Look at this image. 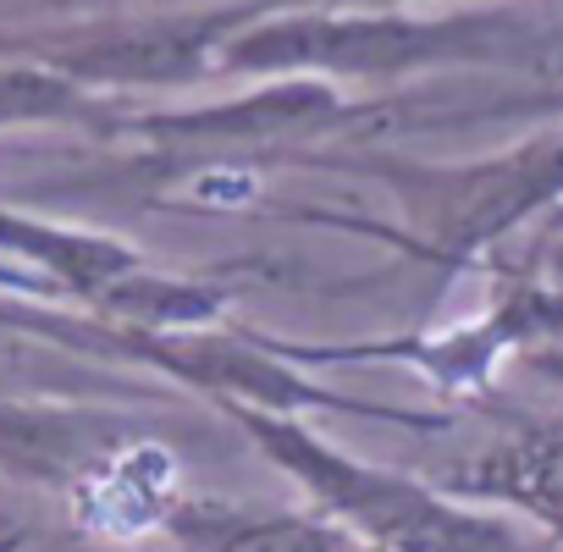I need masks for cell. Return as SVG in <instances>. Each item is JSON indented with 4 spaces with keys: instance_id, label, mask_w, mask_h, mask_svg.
<instances>
[{
    "instance_id": "cell-5",
    "label": "cell",
    "mask_w": 563,
    "mask_h": 552,
    "mask_svg": "<svg viewBox=\"0 0 563 552\" xmlns=\"http://www.w3.org/2000/svg\"><path fill=\"white\" fill-rule=\"evenodd\" d=\"M144 271H150L144 249H133L117 232L0 199V288L111 316Z\"/></svg>"
},
{
    "instance_id": "cell-3",
    "label": "cell",
    "mask_w": 563,
    "mask_h": 552,
    "mask_svg": "<svg viewBox=\"0 0 563 552\" xmlns=\"http://www.w3.org/2000/svg\"><path fill=\"white\" fill-rule=\"evenodd\" d=\"M365 172L398 199L404 249L459 271L563 205V128L475 161H365Z\"/></svg>"
},
{
    "instance_id": "cell-8",
    "label": "cell",
    "mask_w": 563,
    "mask_h": 552,
    "mask_svg": "<svg viewBox=\"0 0 563 552\" xmlns=\"http://www.w3.org/2000/svg\"><path fill=\"white\" fill-rule=\"evenodd\" d=\"M172 552H382L327 508L238 503L210 492H183L161 525Z\"/></svg>"
},
{
    "instance_id": "cell-12",
    "label": "cell",
    "mask_w": 563,
    "mask_h": 552,
    "mask_svg": "<svg viewBox=\"0 0 563 552\" xmlns=\"http://www.w3.org/2000/svg\"><path fill=\"white\" fill-rule=\"evenodd\" d=\"M0 552H23V536H12V530H0Z\"/></svg>"
},
{
    "instance_id": "cell-11",
    "label": "cell",
    "mask_w": 563,
    "mask_h": 552,
    "mask_svg": "<svg viewBox=\"0 0 563 552\" xmlns=\"http://www.w3.org/2000/svg\"><path fill=\"white\" fill-rule=\"evenodd\" d=\"M332 7H464V0H332Z\"/></svg>"
},
{
    "instance_id": "cell-4",
    "label": "cell",
    "mask_w": 563,
    "mask_h": 552,
    "mask_svg": "<svg viewBox=\"0 0 563 552\" xmlns=\"http://www.w3.org/2000/svg\"><path fill=\"white\" fill-rule=\"evenodd\" d=\"M260 12V0H221V7L183 12H139V18H95L29 40H7L0 51L51 62L95 95H177L221 78L227 40Z\"/></svg>"
},
{
    "instance_id": "cell-9",
    "label": "cell",
    "mask_w": 563,
    "mask_h": 552,
    "mask_svg": "<svg viewBox=\"0 0 563 552\" xmlns=\"http://www.w3.org/2000/svg\"><path fill=\"white\" fill-rule=\"evenodd\" d=\"M128 100L95 95L78 78L56 73L51 62L0 51V133H34V128H78L89 139H111Z\"/></svg>"
},
{
    "instance_id": "cell-7",
    "label": "cell",
    "mask_w": 563,
    "mask_h": 552,
    "mask_svg": "<svg viewBox=\"0 0 563 552\" xmlns=\"http://www.w3.org/2000/svg\"><path fill=\"white\" fill-rule=\"evenodd\" d=\"M437 481L459 497L519 514L552 547H563V415H525L503 426L492 442L453 459Z\"/></svg>"
},
{
    "instance_id": "cell-1",
    "label": "cell",
    "mask_w": 563,
    "mask_h": 552,
    "mask_svg": "<svg viewBox=\"0 0 563 552\" xmlns=\"http://www.w3.org/2000/svg\"><path fill=\"white\" fill-rule=\"evenodd\" d=\"M525 18L475 7H332V0H260V12L227 40L221 78H327L376 84L437 67H497L525 56Z\"/></svg>"
},
{
    "instance_id": "cell-6",
    "label": "cell",
    "mask_w": 563,
    "mask_h": 552,
    "mask_svg": "<svg viewBox=\"0 0 563 552\" xmlns=\"http://www.w3.org/2000/svg\"><path fill=\"white\" fill-rule=\"evenodd\" d=\"M144 426L128 409H111L95 393H18V398H0V475L67 503Z\"/></svg>"
},
{
    "instance_id": "cell-10",
    "label": "cell",
    "mask_w": 563,
    "mask_h": 552,
    "mask_svg": "<svg viewBox=\"0 0 563 552\" xmlns=\"http://www.w3.org/2000/svg\"><path fill=\"white\" fill-rule=\"evenodd\" d=\"M525 365H530L547 387H558V393H563V338H552V343L530 349V354H525Z\"/></svg>"
},
{
    "instance_id": "cell-2",
    "label": "cell",
    "mask_w": 563,
    "mask_h": 552,
    "mask_svg": "<svg viewBox=\"0 0 563 552\" xmlns=\"http://www.w3.org/2000/svg\"><path fill=\"white\" fill-rule=\"evenodd\" d=\"M216 415H227L276 475H288L305 492V503L327 508L382 552H547V541H536L508 508L360 459L343 442H332L316 426V415L260 404H221Z\"/></svg>"
}]
</instances>
